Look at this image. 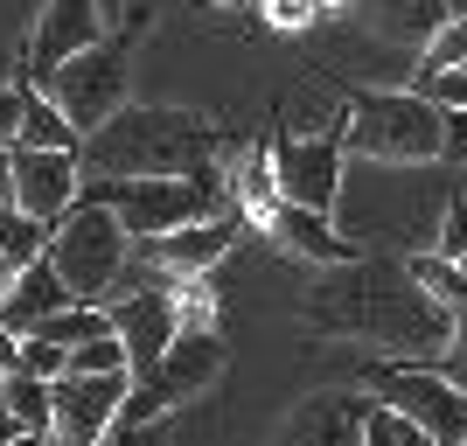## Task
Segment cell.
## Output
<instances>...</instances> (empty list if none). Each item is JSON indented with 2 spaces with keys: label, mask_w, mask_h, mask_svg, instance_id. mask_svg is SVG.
Instances as JSON below:
<instances>
[{
  "label": "cell",
  "mask_w": 467,
  "mask_h": 446,
  "mask_svg": "<svg viewBox=\"0 0 467 446\" xmlns=\"http://www.w3.org/2000/svg\"><path fill=\"white\" fill-rule=\"evenodd\" d=\"M432 252L440 258H461L467 252V195H453L447 216H440V237H432Z\"/></svg>",
  "instance_id": "31"
},
{
  "label": "cell",
  "mask_w": 467,
  "mask_h": 446,
  "mask_svg": "<svg viewBox=\"0 0 467 446\" xmlns=\"http://www.w3.org/2000/svg\"><path fill=\"white\" fill-rule=\"evenodd\" d=\"M363 398H377V405L405 411L411 426L426 432L432 446H461L467 440V398L440 377L432 363H370V377H363Z\"/></svg>",
  "instance_id": "6"
},
{
  "label": "cell",
  "mask_w": 467,
  "mask_h": 446,
  "mask_svg": "<svg viewBox=\"0 0 467 446\" xmlns=\"http://www.w3.org/2000/svg\"><path fill=\"white\" fill-rule=\"evenodd\" d=\"M91 42H105V0H42V21H36V36H28V70H36V84L49 78L63 57L91 49Z\"/></svg>",
  "instance_id": "11"
},
{
  "label": "cell",
  "mask_w": 467,
  "mask_h": 446,
  "mask_svg": "<svg viewBox=\"0 0 467 446\" xmlns=\"http://www.w3.org/2000/svg\"><path fill=\"white\" fill-rule=\"evenodd\" d=\"M15 147V140H7ZM84 195L78 154H42V147H15V210L36 223H57L70 202Z\"/></svg>",
  "instance_id": "10"
},
{
  "label": "cell",
  "mask_w": 467,
  "mask_h": 446,
  "mask_svg": "<svg viewBox=\"0 0 467 446\" xmlns=\"http://www.w3.org/2000/svg\"><path fill=\"white\" fill-rule=\"evenodd\" d=\"M335 147L356 161H377V168L440 161V105H426L419 91H349Z\"/></svg>",
  "instance_id": "4"
},
{
  "label": "cell",
  "mask_w": 467,
  "mask_h": 446,
  "mask_svg": "<svg viewBox=\"0 0 467 446\" xmlns=\"http://www.w3.org/2000/svg\"><path fill=\"white\" fill-rule=\"evenodd\" d=\"M216 369H223V342H216L210 328H175V342L161 349V363L140 377V384H154L168 405H182V398H195L202 384H216Z\"/></svg>",
  "instance_id": "14"
},
{
  "label": "cell",
  "mask_w": 467,
  "mask_h": 446,
  "mask_svg": "<svg viewBox=\"0 0 467 446\" xmlns=\"http://www.w3.org/2000/svg\"><path fill=\"white\" fill-rule=\"evenodd\" d=\"M0 202H15V147L0 140Z\"/></svg>",
  "instance_id": "35"
},
{
  "label": "cell",
  "mask_w": 467,
  "mask_h": 446,
  "mask_svg": "<svg viewBox=\"0 0 467 446\" xmlns=\"http://www.w3.org/2000/svg\"><path fill=\"white\" fill-rule=\"evenodd\" d=\"M98 446H168V419H112Z\"/></svg>",
  "instance_id": "30"
},
{
  "label": "cell",
  "mask_w": 467,
  "mask_h": 446,
  "mask_svg": "<svg viewBox=\"0 0 467 446\" xmlns=\"http://www.w3.org/2000/svg\"><path fill=\"white\" fill-rule=\"evenodd\" d=\"M237 223L244 216L237 210H216V216H195V223H182V231H168V237H154L147 252H154V265L168 272V279H202V272L216 265V258L237 244Z\"/></svg>",
  "instance_id": "13"
},
{
  "label": "cell",
  "mask_w": 467,
  "mask_h": 446,
  "mask_svg": "<svg viewBox=\"0 0 467 446\" xmlns=\"http://www.w3.org/2000/svg\"><path fill=\"white\" fill-rule=\"evenodd\" d=\"M432 369H440V377H447V384L467 398V314H453V328H447V349L432 356Z\"/></svg>",
  "instance_id": "29"
},
{
  "label": "cell",
  "mask_w": 467,
  "mask_h": 446,
  "mask_svg": "<svg viewBox=\"0 0 467 446\" xmlns=\"http://www.w3.org/2000/svg\"><path fill=\"white\" fill-rule=\"evenodd\" d=\"M363 446H432V440L411 426L405 411H390V405L370 398V411H363Z\"/></svg>",
  "instance_id": "25"
},
{
  "label": "cell",
  "mask_w": 467,
  "mask_h": 446,
  "mask_svg": "<svg viewBox=\"0 0 467 446\" xmlns=\"http://www.w3.org/2000/svg\"><path fill=\"white\" fill-rule=\"evenodd\" d=\"M15 147H42V154H78V126H70V119H63L42 91H28V98H21Z\"/></svg>",
  "instance_id": "18"
},
{
  "label": "cell",
  "mask_w": 467,
  "mask_h": 446,
  "mask_svg": "<svg viewBox=\"0 0 467 446\" xmlns=\"http://www.w3.org/2000/svg\"><path fill=\"white\" fill-rule=\"evenodd\" d=\"M216 147H223V133L202 112L119 105L105 126L78 140V168H91V175H210Z\"/></svg>",
  "instance_id": "2"
},
{
  "label": "cell",
  "mask_w": 467,
  "mask_h": 446,
  "mask_svg": "<svg viewBox=\"0 0 467 446\" xmlns=\"http://www.w3.org/2000/svg\"><path fill=\"white\" fill-rule=\"evenodd\" d=\"M15 432H21V426H15V419H7V405H0V446L15 440Z\"/></svg>",
  "instance_id": "38"
},
{
  "label": "cell",
  "mask_w": 467,
  "mask_h": 446,
  "mask_svg": "<svg viewBox=\"0 0 467 446\" xmlns=\"http://www.w3.org/2000/svg\"><path fill=\"white\" fill-rule=\"evenodd\" d=\"M419 49H426V70H453V63H467V21L447 15L426 42H419Z\"/></svg>",
  "instance_id": "27"
},
{
  "label": "cell",
  "mask_w": 467,
  "mask_h": 446,
  "mask_svg": "<svg viewBox=\"0 0 467 446\" xmlns=\"http://www.w3.org/2000/svg\"><path fill=\"white\" fill-rule=\"evenodd\" d=\"M453 265H461V279H467V252H461V258H453Z\"/></svg>",
  "instance_id": "39"
},
{
  "label": "cell",
  "mask_w": 467,
  "mask_h": 446,
  "mask_svg": "<svg viewBox=\"0 0 467 446\" xmlns=\"http://www.w3.org/2000/svg\"><path fill=\"white\" fill-rule=\"evenodd\" d=\"M36 91L49 98V105L78 126V140H84L91 126H105V119L126 105V49H119V42H91V49H78V57H63Z\"/></svg>",
  "instance_id": "7"
},
{
  "label": "cell",
  "mask_w": 467,
  "mask_h": 446,
  "mask_svg": "<svg viewBox=\"0 0 467 446\" xmlns=\"http://www.w3.org/2000/svg\"><path fill=\"white\" fill-rule=\"evenodd\" d=\"M28 335L57 342V349H78V342H98V335H112V321H105V307H84V300H70V307H57L49 321H36Z\"/></svg>",
  "instance_id": "20"
},
{
  "label": "cell",
  "mask_w": 467,
  "mask_h": 446,
  "mask_svg": "<svg viewBox=\"0 0 467 446\" xmlns=\"http://www.w3.org/2000/svg\"><path fill=\"white\" fill-rule=\"evenodd\" d=\"M0 405H7V419H15L21 432H49V384H42V377L7 369V377H0Z\"/></svg>",
  "instance_id": "21"
},
{
  "label": "cell",
  "mask_w": 467,
  "mask_h": 446,
  "mask_svg": "<svg viewBox=\"0 0 467 446\" xmlns=\"http://www.w3.org/2000/svg\"><path fill=\"white\" fill-rule=\"evenodd\" d=\"M84 202L112 210V223L133 244H154L195 216H216V175H91Z\"/></svg>",
  "instance_id": "5"
},
{
  "label": "cell",
  "mask_w": 467,
  "mask_h": 446,
  "mask_svg": "<svg viewBox=\"0 0 467 446\" xmlns=\"http://www.w3.org/2000/svg\"><path fill=\"white\" fill-rule=\"evenodd\" d=\"M300 314L321 335H349V342L384 349L390 363H432V356L447 349V328H453V314L432 293H419V279L405 265H390V258H349V265H335L328 279H314Z\"/></svg>",
  "instance_id": "1"
},
{
  "label": "cell",
  "mask_w": 467,
  "mask_h": 446,
  "mask_svg": "<svg viewBox=\"0 0 467 446\" xmlns=\"http://www.w3.org/2000/svg\"><path fill=\"white\" fill-rule=\"evenodd\" d=\"M273 189L293 210H321L335 216V195H342V147L321 133H279L273 140Z\"/></svg>",
  "instance_id": "8"
},
{
  "label": "cell",
  "mask_w": 467,
  "mask_h": 446,
  "mask_svg": "<svg viewBox=\"0 0 467 446\" xmlns=\"http://www.w3.org/2000/svg\"><path fill=\"white\" fill-rule=\"evenodd\" d=\"M7 446H57V440H49V432H15Z\"/></svg>",
  "instance_id": "37"
},
{
  "label": "cell",
  "mask_w": 467,
  "mask_h": 446,
  "mask_svg": "<svg viewBox=\"0 0 467 446\" xmlns=\"http://www.w3.org/2000/svg\"><path fill=\"white\" fill-rule=\"evenodd\" d=\"M42 244H49V223L21 216L15 202H0V258L21 272V265H36V258H42Z\"/></svg>",
  "instance_id": "23"
},
{
  "label": "cell",
  "mask_w": 467,
  "mask_h": 446,
  "mask_svg": "<svg viewBox=\"0 0 467 446\" xmlns=\"http://www.w3.org/2000/svg\"><path fill=\"white\" fill-rule=\"evenodd\" d=\"M363 411H370L363 390H314L286 411L279 446H363Z\"/></svg>",
  "instance_id": "12"
},
{
  "label": "cell",
  "mask_w": 467,
  "mask_h": 446,
  "mask_svg": "<svg viewBox=\"0 0 467 446\" xmlns=\"http://www.w3.org/2000/svg\"><path fill=\"white\" fill-rule=\"evenodd\" d=\"M105 321H112V335L126 342V369L133 377H147V369L161 363V349L175 342V293L168 286H133V293H112L105 300Z\"/></svg>",
  "instance_id": "9"
},
{
  "label": "cell",
  "mask_w": 467,
  "mask_h": 446,
  "mask_svg": "<svg viewBox=\"0 0 467 446\" xmlns=\"http://www.w3.org/2000/svg\"><path fill=\"white\" fill-rule=\"evenodd\" d=\"M231 195H237V210H258V223H265V210L279 202V189H273V147H252V154L237 161Z\"/></svg>",
  "instance_id": "22"
},
{
  "label": "cell",
  "mask_w": 467,
  "mask_h": 446,
  "mask_svg": "<svg viewBox=\"0 0 467 446\" xmlns=\"http://www.w3.org/2000/svg\"><path fill=\"white\" fill-rule=\"evenodd\" d=\"M216 7H231V0H216Z\"/></svg>",
  "instance_id": "40"
},
{
  "label": "cell",
  "mask_w": 467,
  "mask_h": 446,
  "mask_svg": "<svg viewBox=\"0 0 467 446\" xmlns=\"http://www.w3.org/2000/svg\"><path fill=\"white\" fill-rule=\"evenodd\" d=\"M265 231H273L293 258H307V265H349V258H363L349 237L335 231V216H321V210H293V202H273V210H265Z\"/></svg>",
  "instance_id": "15"
},
{
  "label": "cell",
  "mask_w": 467,
  "mask_h": 446,
  "mask_svg": "<svg viewBox=\"0 0 467 446\" xmlns=\"http://www.w3.org/2000/svg\"><path fill=\"white\" fill-rule=\"evenodd\" d=\"M405 272L419 279V293H432L447 314H467V279H461V265H453V258H440V252H411Z\"/></svg>",
  "instance_id": "19"
},
{
  "label": "cell",
  "mask_w": 467,
  "mask_h": 446,
  "mask_svg": "<svg viewBox=\"0 0 467 446\" xmlns=\"http://www.w3.org/2000/svg\"><path fill=\"white\" fill-rule=\"evenodd\" d=\"M21 84H0V140H15V126H21Z\"/></svg>",
  "instance_id": "33"
},
{
  "label": "cell",
  "mask_w": 467,
  "mask_h": 446,
  "mask_svg": "<svg viewBox=\"0 0 467 446\" xmlns=\"http://www.w3.org/2000/svg\"><path fill=\"white\" fill-rule=\"evenodd\" d=\"M15 369H21V377H42V384H57V377H63V349H57V342H42V335H21Z\"/></svg>",
  "instance_id": "28"
},
{
  "label": "cell",
  "mask_w": 467,
  "mask_h": 446,
  "mask_svg": "<svg viewBox=\"0 0 467 446\" xmlns=\"http://www.w3.org/2000/svg\"><path fill=\"white\" fill-rule=\"evenodd\" d=\"M57 307H70V293H63V279L49 272V258H36V265H21V272H15V286L0 293V328L28 335L36 321H49Z\"/></svg>",
  "instance_id": "16"
},
{
  "label": "cell",
  "mask_w": 467,
  "mask_h": 446,
  "mask_svg": "<svg viewBox=\"0 0 467 446\" xmlns=\"http://www.w3.org/2000/svg\"><path fill=\"white\" fill-rule=\"evenodd\" d=\"M363 7V21H370L377 36H390V42H426L440 21H447V7L440 0H356Z\"/></svg>",
  "instance_id": "17"
},
{
  "label": "cell",
  "mask_w": 467,
  "mask_h": 446,
  "mask_svg": "<svg viewBox=\"0 0 467 446\" xmlns=\"http://www.w3.org/2000/svg\"><path fill=\"white\" fill-rule=\"evenodd\" d=\"M105 369H126V342H119V335H98V342L63 349V377H105ZM126 377H133V369H126Z\"/></svg>",
  "instance_id": "24"
},
{
  "label": "cell",
  "mask_w": 467,
  "mask_h": 446,
  "mask_svg": "<svg viewBox=\"0 0 467 446\" xmlns=\"http://www.w3.org/2000/svg\"><path fill=\"white\" fill-rule=\"evenodd\" d=\"M15 349H21V335H15V328H0V377L15 369Z\"/></svg>",
  "instance_id": "36"
},
{
  "label": "cell",
  "mask_w": 467,
  "mask_h": 446,
  "mask_svg": "<svg viewBox=\"0 0 467 446\" xmlns=\"http://www.w3.org/2000/svg\"><path fill=\"white\" fill-rule=\"evenodd\" d=\"M49 272L63 279L70 300L84 307H105L112 293H126V272H133V237L112 223V210H98V202H70V210L49 223V244H42Z\"/></svg>",
  "instance_id": "3"
},
{
  "label": "cell",
  "mask_w": 467,
  "mask_h": 446,
  "mask_svg": "<svg viewBox=\"0 0 467 446\" xmlns=\"http://www.w3.org/2000/svg\"><path fill=\"white\" fill-rule=\"evenodd\" d=\"M440 161L467 168V112H440Z\"/></svg>",
  "instance_id": "32"
},
{
  "label": "cell",
  "mask_w": 467,
  "mask_h": 446,
  "mask_svg": "<svg viewBox=\"0 0 467 446\" xmlns=\"http://www.w3.org/2000/svg\"><path fill=\"white\" fill-rule=\"evenodd\" d=\"M265 15H273L279 28H300V21H314V0H265Z\"/></svg>",
  "instance_id": "34"
},
{
  "label": "cell",
  "mask_w": 467,
  "mask_h": 446,
  "mask_svg": "<svg viewBox=\"0 0 467 446\" xmlns=\"http://www.w3.org/2000/svg\"><path fill=\"white\" fill-rule=\"evenodd\" d=\"M411 91L426 98V105H440V112H467V63H453V70H419Z\"/></svg>",
  "instance_id": "26"
}]
</instances>
